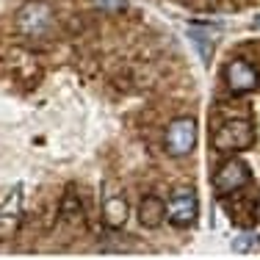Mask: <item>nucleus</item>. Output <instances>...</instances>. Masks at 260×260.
Here are the masks:
<instances>
[{
  "mask_svg": "<svg viewBox=\"0 0 260 260\" xmlns=\"http://www.w3.org/2000/svg\"><path fill=\"white\" fill-rule=\"evenodd\" d=\"M94 9H100L103 14H122L127 9V0H91Z\"/></svg>",
  "mask_w": 260,
  "mask_h": 260,
  "instance_id": "1a4fd4ad",
  "label": "nucleus"
},
{
  "mask_svg": "<svg viewBox=\"0 0 260 260\" xmlns=\"http://www.w3.org/2000/svg\"><path fill=\"white\" fill-rule=\"evenodd\" d=\"M257 216H260V205H257Z\"/></svg>",
  "mask_w": 260,
  "mask_h": 260,
  "instance_id": "ddd939ff",
  "label": "nucleus"
},
{
  "mask_svg": "<svg viewBox=\"0 0 260 260\" xmlns=\"http://www.w3.org/2000/svg\"><path fill=\"white\" fill-rule=\"evenodd\" d=\"M164 144H166V152H169L172 158L188 155L197 147V122L191 119V116H177V119L169 122V127H166Z\"/></svg>",
  "mask_w": 260,
  "mask_h": 260,
  "instance_id": "39448f33",
  "label": "nucleus"
},
{
  "mask_svg": "<svg viewBox=\"0 0 260 260\" xmlns=\"http://www.w3.org/2000/svg\"><path fill=\"white\" fill-rule=\"evenodd\" d=\"M127 213H130V208H127V200L119 194V191H105V197H103V221H105V227H111V230H122V227L127 224Z\"/></svg>",
  "mask_w": 260,
  "mask_h": 260,
  "instance_id": "0eeeda50",
  "label": "nucleus"
},
{
  "mask_svg": "<svg viewBox=\"0 0 260 260\" xmlns=\"http://www.w3.org/2000/svg\"><path fill=\"white\" fill-rule=\"evenodd\" d=\"M194 42H197V47H200V50H202V58H210V47H208V39H205V36H197L194 34Z\"/></svg>",
  "mask_w": 260,
  "mask_h": 260,
  "instance_id": "9b49d317",
  "label": "nucleus"
},
{
  "mask_svg": "<svg viewBox=\"0 0 260 260\" xmlns=\"http://www.w3.org/2000/svg\"><path fill=\"white\" fill-rule=\"evenodd\" d=\"M53 22H55V14L45 0H28L14 14V25L25 39H45L53 30Z\"/></svg>",
  "mask_w": 260,
  "mask_h": 260,
  "instance_id": "f257e3e1",
  "label": "nucleus"
},
{
  "mask_svg": "<svg viewBox=\"0 0 260 260\" xmlns=\"http://www.w3.org/2000/svg\"><path fill=\"white\" fill-rule=\"evenodd\" d=\"M255 139L257 133L249 119H227L210 136V144L216 152H244L255 144Z\"/></svg>",
  "mask_w": 260,
  "mask_h": 260,
  "instance_id": "f03ea898",
  "label": "nucleus"
},
{
  "mask_svg": "<svg viewBox=\"0 0 260 260\" xmlns=\"http://www.w3.org/2000/svg\"><path fill=\"white\" fill-rule=\"evenodd\" d=\"M139 221L147 230H155L160 221H164V200L155 194H147L144 200L139 202Z\"/></svg>",
  "mask_w": 260,
  "mask_h": 260,
  "instance_id": "6e6552de",
  "label": "nucleus"
},
{
  "mask_svg": "<svg viewBox=\"0 0 260 260\" xmlns=\"http://www.w3.org/2000/svg\"><path fill=\"white\" fill-rule=\"evenodd\" d=\"M200 216V197L191 185L175 188L172 197L164 202V219H169V224L175 227H191Z\"/></svg>",
  "mask_w": 260,
  "mask_h": 260,
  "instance_id": "7ed1b4c3",
  "label": "nucleus"
},
{
  "mask_svg": "<svg viewBox=\"0 0 260 260\" xmlns=\"http://www.w3.org/2000/svg\"><path fill=\"white\" fill-rule=\"evenodd\" d=\"M252 28H255V30H260V14L255 17V22H252Z\"/></svg>",
  "mask_w": 260,
  "mask_h": 260,
  "instance_id": "f8f14e48",
  "label": "nucleus"
},
{
  "mask_svg": "<svg viewBox=\"0 0 260 260\" xmlns=\"http://www.w3.org/2000/svg\"><path fill=\"white\" fill-rule=\"evenodd\" d=\"M255 241H257V233H244V235H238V238H235L233 249L235 252H246V249H252V246H255Z\"/></svg>",
  "mask_w": 260,
  "mask_h": 260,
  "instance_id": "9d476101",
  "label": "nucleus"
},
{
  "mask_svg": "<svg viewBox=\"0 0 260 260\" xmlns=\"http://www.w3.org/2000/svg\"><path fill=\"white\" fill-rule=\"evenodd\" d=\"M249 183H252V169H249V164L241 160V158L224 160V164L219 166V172L213 175V188H216V194H221V197L235 194V191L246 188Z\"/></svg>",
  "mask_w": 260,
  "mask_h": 260,
  "instance_id": "20e7f679",
  "label": "nucleus"
},
{
  "mask_svg": "<svg viewBox=\"0 0 260 260\" xmlns=\"http://www.w3.org/2000/svg\"><path fill=\"white\" fill-rule=\"evenodd\" d=\"M224 80H227L233 94H246V91H255L260 86L257 70L244 58H233L230 64L224 67Z\"/></svg>",
  "mask_w": 260,
  "mask_h": 260,
  "instance_id": "423d86ee",
  "label": "nucleus"
}]
</instances>
